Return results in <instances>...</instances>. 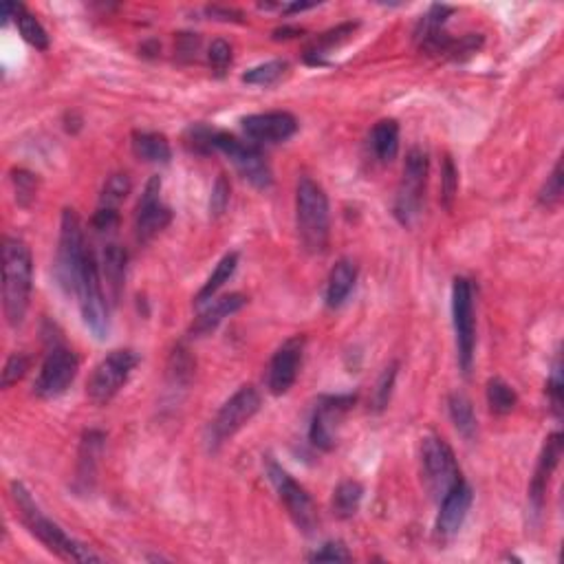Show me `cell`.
Here are the masks:
<instances>
[{
  "label": "cell",
  "instance_id": "obj_38",
  "mask_svg": "<svg viewBox=\"0 0 564 564\" xmlns=\"http://www.w3.org/2000/svg\"><path fill=\"white\" fill-rule=\"evenodd\" d=\"M29 366H32V362H29V358L24 353H14L9 355L7 364H5V370H3V388H12L14 384H18L20 379L27 375Z\"/></svg>",
  "mask_w": 564,
  "mask_h": 564
},
{
  "label": "cell",
  "instance_id": "obj_16",
  "mask_svg": "<svg viewBox=\"0 0 564 564\" xmlns=\"http://www.w3.org/2000/svg\"><path fill=\"white\" fill-rule=\"evenodd\" d=\"M302 353H304L302 335L287 339V342L273 353L267 370V388L272 390V395H284L292 390V386L296 384L298 379L300 364H302Z\"/></svg>",
  "mask_w": 564,
  "mask_h": 564
},
{
  "label": "cell",
  "instance_id": "obj_4",
  "mask_svg": "<svg viewBox=\"0 0 564 564\" xmlns=\"http://www.w3.org/2000/svg\"><path fill=\"white\" fill-rule=\"evenodd\" d=\"M86 253H89V247H86L84 241L82 221H80L78 212L67 207L62 212V221H60V241L53 269L55 281L69 296H75V292H78L80 272H82Z\"/></svg>",
  "mask_w": 564,
  "mask_h": 564
},
{
  "label": "cell",
  "instance_id": "obj_13",
  "mask_svg": "<svg viewBox=\"0 0 564 564\" xmlns=\"http://www.w3.org/2000/svg\"><path fill=\"white\" fill-rule=\"evenodd\" d=\"M267 474L272 479L273 487H276L278 496L287 507L289 516L293 518V522L298 525V530H302L304 533H311L318 525V514H316V505H313L311 496L307 494L302 485H298L287 472L282 470L281 465L269 461L267 464Z\"/></svg>",
  "mask_w": 564,
  "mask_h": 564
},
{
  "label": "cell",
  "instance_id": "obj_5",
  "mask_svg": "<svg viewBox=\"0 0 564 564\" xmlns=\"http://www.w3.org/2000/svg\"><path fill=\"white\" fill-rule=\"evenodd\" d=\"M80 302V311H82L84 324L91 329V333L98 339H106L110 331V320H109V302L104 296V282H101L100 273V263L95 258V253H86V261L80 272L78 281V292H75Z\"/></svg>",
  "mask_w": 564,
  "mask_h": 564
},
{
  "label": "cell",
  "instance_id": "obj_19",
  "mask_svg": "<svg viewBox=\"0 0 564 564\" xmlns=\"http://www.w3.org/2000/svg\"><path fill=\"white\" fill-rule=\"evenodd\" d=\"M560 456H562V435L560 432H553V435L545 441V448L540 452V459H538L536 472H533V479L530 485V514L533 518H540L542 514L549 481H551V474L556 472L558 464H560Z\"/></svg>",
  "mask_w": 564,
  "mask_h": 564
},
{
  "label": "cell",
  "instance_id": "obj_46",
  "mask_svg": "<svg viewBox=\"0 0 564 564\" xmlns=\"http://www.w3.org/2000/svg\"><path fill=\"white\" fill-rule=\"evenodd\" d=\"M207 14H210V16H218L216 20H234L232 16L241 18V14L234 12V9H225V7H210L207 9Z\"/></svg>",
  "mask_w": 564,
  "mask_h": 564
},
{
  "label": "cell",
  "instance_id": "obj_31",
  "mask_svg": "<svg viewBox=\"0 0 564 564\" xmlns=\"http://www.w3.org/2000/svg\"><path fill=\"white\" fill-rule=\"evenodd\" d=\"M16 24H18V32L20 35H23V40L27 44H32L33 49L38 51H47L49 49V33L47 29L40 24V20L33 16L32 12H29L27 7L23 5V9H20L18 18H16Z\"/></svg>",
  "mask_w": 564,
  "mask_h": 564
},
{
  "label": "cell",
  "instance_id": "obj_15",
  "mask_svg": "<svg viewBox=\"0 0 564 564\" xmlns=\"http://www.w3.org/2000/svg\"><path fill=\"white\" fill-rule=\"evenodd\" d=\"M353 404H355L353 395H338V397L320 399L316 413L311 416V425H309V441H311L318 450L333 448L335 430H338L344 413H347Z\"/></svg>",
  "mask_w": 564,
  "mask_h": 564
},
{
  "label": "cell",
  "instance_id": "obj_35",
  "mask_svg": "<svg viewBox=\"0 0 564 564\" xmlns=\"http://www.w3.org/2000/svg\"><path fill=\"white\" fill-rule=\"evenodd\" d=\"M456 190H459V172H456L452 157H445L444 167H441V201H444V206L448 210H452Z\"/></svg>",
  "mask_w": 564,
  "mask_h": 564
},
{
  "label": "cell",
  "instance_id": "obj_44",
  "mask_svg": "<svg viewBox=\"0 0 564 564\" xmlns=\"http://www.w3.org/2000/svg\"><path fill=\"white\" fill-rule=\"evenodd\" d=\"M119 223V210H110V207H98L93 216V227L98 232H110L115 230Z\"/></svg>",
  "mask_w": 564,
  "mask_h": 564
},
{
  "label": "cell",
  "instance_id": "obj_11",
  "mask_svg": "<svg viewBox=\"0 0 564 564\" xmlns=\"http://www.w3.org/2000/svg\"><path fill=\"white\" fill-rule=\"evenodd\" d=\"M215 150L223 152V155L232 161V166L236 167L238 175H241L247 183H252L253 187H258V190H267L273 183L272 167H269L267 159L263 157V152L258 150L256 146L243 144L236 137L216 130Z\"/></svg>",
  "mask_w": 564,
  "mask_h": 564
},
{
  "label": "cell",
  "instance_id": "obj_25",
  "mask_svg": "<svg viewBox=\"0 0 564 564\" xmlns=\"http://www.w3.org/2000/svg\"><path fill=\"white\" fill-rule=\"evenodd\" d=\"M358 27H359L358 23H344V24H339V27L331 29V32L322 33L316 40V43H313L311 47L307 49V53H304V60H307L309 64H324V58H327V55L331 53L335 47H339L342 43H347V40L355 33V29Z\"/></svg>",
  "mask_w": 564,
  "mask_h": 564
},
{
  "label": "cell",
  "instance_id": "obj_12",
  "mask_svg": "<svg viewBox=\"0 0 564 564\" xmlns=\"http://www.w3.org/2000/svg\"><path fill=\"white\" fill-rule=\"evenodd\" d=\"M80 359L73 350L62 347V344H53L44 358L43 366H40L38 379L33 384V393L40 399H55L60 395L67 393V388L78 378Z\"/></svg>",
  "mask_w": 564,
  "mask_h": 564
},
{
  "label": "cell",
  "instance_id": "obj_33",
  "mask_svg": "<svg viewBox=\"0 0 564 564\" xmlns=\"http://www.w3.org/2000/svg\"><path fill=\"white\" fill-rule=\"evenodd\" d=\"M130 187H133V183H130L129 175H121V172H117V175H110L109 181L104 183V190H101L100 207L119 210L121 203H124L126 196L130 195Z\"/></svg>",
  "mask_w": 564,
  "mask_h": 564
},
{
  "label": "cell",
  "instance_id": "obj_21",
  "mask_svg": "<svg viewBox=\"0 0 564 564\" xmlns=\"http://www.w3.org/2000/svg\"><path fill=\"white\" fill-rule=\"evenodd\" d=\"M101 282L106 284V292L110 293V302H119L126 281V252L115 243H109L101 252L100 261Z\"/></svg>",
  "mask_w": 564,
  "mask_h": 564
},
{
  "label": "cell",
  "instance_id": "obj_41",
  "mask_svg": "<svg viewBox=\"0 0 564 564\" xmlns=\"http://www.w3.org/2000/svg\"><path fill=\"white\" fill-rule=\"evenodd\" d=\"M547 393H549V401H551L553 415L560 416L562 415V364H560V358H556V364H553L551 378H549V384H547Z\"/></svg>",
  "mask_w": 564,
  "mask_h": 564
},
{
  "label": "cell",
  "instance_id": "obj_30",
  "mask_svg": "<svg viewBox=\"0 0 564 564\" xmlns=\"http://www.w3.org/2000/svg\"><path fill=\"white\" fill-rule=\"evenodd\" d=\"M485 395H487V406H490V410L494 415L505 416V415H510L511 410H514L518 406L516 390L511 388V386L507 382H502L501 378H494V379H490V382H487Z\"/></svg>",
  "mask_w": 564,
  "mask_h": 564
},
{
  "label": "cell",
  "instance_id": "obj_9",
  "mask_svg": "<svg viewBox=\"0 0 564 564\" xmlns=\"http://www.w3.org/2000/svg\"><path fill=\"white\" fill-rule=\"evenodd\" d=\"M425 181H428V155L421 148H413L406 157L404 175L395 196V216L401 225H413V221L419 216L421 203H424Z\"/></svg>",
  "mask_w": 564,
  "mask_h": 564
},
{
  "label": "cell",
  "instance_id": "obj_40",
  "mask_svg": "<svg viewBox=\"0 0 564 564\" xmlns=\"http://www.w3.org/2000/svg\"><path fill=\"white\" fill-rule=\"evenodd\" d=\"M230 206V181L225 179V175H218V179L212 187V199H210V215L218 218L223 216V212Z\"/></svg>",
  "mask_w": 564,
  "mask_h": 564
},
{
  "label": "cell",
  "instance_id": "obj_45",
  "mask_svg": "<svg viewBox=\"0 0 564 564\" xmlns=\"http://www.w3.org/2000/svg\"><path fill=\"white\" fill-rule=\"evenodd\" d=\"M20 9H23V5L20 3H3V9H0V18H3V24H7L12 18H18Z\"/></svg>",
  "mask_w": 564,
  "mask_h": 564
},
{
  "label": "cell",
  "instance_id": "obj_23",
  "mask_svg": "<svg viewBox=\"0 0 564 564\" xmlns=\"http://www.w3.org/2000/svg\"><path fill=\"white\" fill-rule=\"evenodd\" d=\"M130 146H133V155L137 159L146 161V164H167L172 157L170 141L161 133H141V130H137V133H133Z\"/></svg>",
  "mask_w": 564,
  "mask_h": 564
},
{
  "label": "cell",
  "instance_id": "obj_48",
  "mask_svg": "<svg viewBox=\"0 0 564 564\" xmlns=\"http://www.w3.org/2000/svg\"><path fill=\"white\" fill-rule=\"evenodd\" d=\"M316 7L313 3H293L289 5V7H284V14H293V12H302V9H311Z\"/></svg>",
  "mask_w": 564,
  "mask_h": 564
},
{
  "label": "cell",
  "instance_id": "obj_43",
  "mask_svg": "<svg viewBox=\"0 0 564 564\" xmlns=\"http://www.w3.org/2000/svg\"><path fill=\"white\" fill-rule=\"evenodd\" d=\"M311 562H349L350 560V553L347 551V547L342 542H327L318 549L316 553L309 556Z\"/></svg>",
  "mask_w": 564,
  "mask_h": 564
},
{
  "label": "cell",
  "instance_id": "obj_24",
  "mask_svg": "<svg viewBox=\"0 0 564 564\" xmlns=\"http://www.w3.org/2000/svg\"><path fill=\"white\" fill-rule=\"evenodd\" d=\"M370 146L382 164H390L399 152V124L395 119H382L370 133Z\"/></svg>",
  "mask_w": 564,
  "mask_h": 564
},
{
  "label": "cell",
  "instance_id": "obj_17",
  "mask_svg": "<svg viewBox=\"0 0 564 564\" xmlns=\"http://www.w3.org/2000/svg\"><path fill=\"white\" fill-rule=\"evenodd\" d=\"M243 130L253 144H282L298 130V119L284 110L243 117Z\"/></svg>",
  "mask_w": 564,
  "mask_h": 564
},
{
  "label": "cell",
  "instance_id": "obj_34",
  "mask_svg": "<svg viewBox=\"0 0 564 564\" xmlns=\"http://www.w3.org/2000/svg\"><path fill=\"white\" fill-rule=\"evenodd\" d=\"M562 192H564L562 161H558V164L553 166L551 175L547 177L545 186H542L540 195H538V201H540V206H545V207H556L562 199Z\"/></svg>",
  "mask_w": 564,
  "mask_h": 564
},
{
  "label": "cell",
  "instance_id": "obj_22",
  "mask_svg": "<svg viewBox=\"0 0 564 564\" xmlns=\"http://www.w3.org/2000/svg\"><path fill=\"white\" fill-rule=\"evenodd\" d=\"M355 281H358V265L350 258H342L335 263V267L329 273L327 282V304L331 309L342 307L344 300L353 292Z\"/></svg>",
  "mask_w": 564,
  "mask_h": 564
},
{
  "label": "cell",
  "instance_id": "obj_26",
  "mask_svg": "<svg viewBox=\"0 0 564 564\" xmlns=\"http://www.w3.org/2000/svg\"><path fill=\"white\" fill-rule=\"evenodd\" d=\"M448 410L456 432H459L465 441H474L476 432H479V425H476L479 421H476L472 401L467 399L464 393H452L448 399Z\"/></svg>",
  "mask_w": 564,
  "mask_h": 564
},
{
  "label": "cell",
  "instance_id": "obj_6",
  "mask_svg": "<svg viewBox=\"0 0 564 564\" xmlns=\"http://www.w3.org/2000/svg\"><path fill=\"white\" fill-rule=\"evenodd\" d=\"M139 362L135 350L117 349L110 350L101 362L95 366L86 382V397L93 401L95 406H106L117 397L129 378L133 375L135 366Z\"/></svg>",
  "mask_w": 564,
  "mask_h": 564
},
{
  "label": "cell",
  "instance_id": "obj_14",
  "mask_svg": "<svg viewBox=\"0 0 564 564\" xmlns=\"http://www.w3.org/2000/svg\"><path fill=\"white\" fill-rule=\"evenodd\" d=\"M172 221L170 207L161 203V179L152 177L146 183L144 195H141L139 206H137L135 215V234L139 243H148L157 236L161 230H166Z\"/></svg>",
  "mask_w": 564,
  "mask_h": 564
},
{
  "label": "cell",
  "instance_id": "obj_3",
  "mask_svg": "<svg viewBox=\"0 0 564 564\" xmlns=\"http://www.w3.org/2000/svg\"><path fill=\"white\" fill-rule=\"evenodd\" d=\"M296 223L298 236L309 253H324L331 236V215L324 187L311 179L300 177L296 187Z\"/></svg>",
  "mask_w": 564,
  "mask_h": 564
},
{
  "label": "cell",
  "instance_id": "obj_29",
  "mask_svg": "<svg viewBox=\"0 0 564 564\" xmlns=\"http://www.w3.org/2000/svg\"><path fill=\"white\" fill-rule=\"evenodd\" d=\"M236 267H238V253L236 252L225 253V256H223L221 261H218L215 273H212V276L207 278V282L203 284L201 292L196 293L195 302L203 304V302H207V300H215L216 292L223 287V284L230 281V278L234 276V272H236Z\"/></svg>",
  "mask_w": 564,
  "mask_h": 564
},
{
  "label": "cell",
  "instance_id": "obj_47",
  "mask_svg": "<svg viewBox=\"0 0 564 564\" xmlns=\"http://www.w3.org/2000/svg\"><path fill=\"white\" fill-rule=\"evenodd\" d=\"M293 35H300V29H289V27H284V29H278L276 33H273V38L276 40H287V38H293Z\"/></svg>",
  "mask_w": 564,
  "mask_h": 564
},
{
  "label": "cell",
  "instance_id": "obj_36",
  "mask_svg": "<svg viewBox=\"0 0 564 564\" xmlns=\"http://www.w3.org/2000/svg\"><path fill=\"white\" fill-rule=\"evenodd\" d=\"M12 181L16 186V199L20 206H32V201L35 199V192H38V177L32 175L27 170H14L12 172Z\"/></svg>",
  "mask_w": 564,
  "mask_h": 564
},
{
  "label": "cell",
  "instance_id": "obj_10",
  "mask_svg": "<svg viewBox=\"0 0 564 564\" xmlns=\"http://www.w3.org/2000/svg\"><path fill=\"white\" fill-rule=\"evenodd\" d=\"M261 410V395L253 386H243L218 410L210 425V448L218 450L238 430H243Z\"/></svg>",
  "mask_w": 564,
  "mask_h": 564
},
{
  "label": "cell",
  "instance_id": "obj_37",
  "mask_svg": "<svg viewBox=\"0 0 564 564\" xmlns=\"http://www.w3.org/2000/svg\"><path fill=\"white\" fill-rule=\"evenodd\" d=\"M215 135L216 130L210 129V126L196 124L187 130L186 135V144L190 146L192 150L199 152V155H207V152L215 150Z\"/></svg>",
  "mask_w": 564,
  "mask_h": 564
},
{
  "label": "cell",
  "instance_id": "obj_2",
  "mask_svg": "<svg viewBox=\"0 0 564 564\" xmlns=\"http://www.w3.org/2000/svg\"><path fill=\"white\" fill-rule=\"evenodd\" d=\"M33 289V258L23 238L3 241V309L12 327H20L27 316Z\"/></svg>",
  "mask_w": 564,
  "mask_h": 564
},
{
  "label": "cell",
  "instance_id": "obj_8",
  "mask_svg": "<svg viewBox=\"0 0 564 564\" xmlns=\"http://www.w3.org/2000/svg\"><path fill=\"white\" fill-rule=\"evenodd\" d=\"M452 318H454L456 350L464 375H470L474 366L476 349V318H474V287L467 278H456L452 284Z\"/></svg>",
  "mask_w": 564,
  "mask_h": 564
},
{
  "label": "cell",
  "instance_id": "obj_1",
  "mask_svg": "<svg viewBox=\"0 0 564 564\" xmlns=\"http://www.w3.org/2000/svg\"><path fill=\"white\" fill-rule=\"evenodd\" d=\"M12 498H14V502H16V510H18L20 521H23V525L27 527L29 533L38 538V540L43 542L49 551H53L55 556L64 558V560H71V562H100L101 560V556H98L93 549L82 545V542L73 540V538H69L62 527L55 525L51 518L44 516L43 510L35 505L33 496L29 494V490L23 485V483H12Z\"/></svg>",
  "mask_w": 564,
  "mask_h": 564
},
{
  "label": "cell",
  "instance_id": "obj_20",
  "mask_svg": "<svg viewBox=\"0 0 564 564\" xmlns=\"http://www.w3.org/2000/svg\"><path fill=\"white\" fill-rule=\"evenodd\" d=\"M245 304H247V298L243 296V293H230V296L216 298L215 302L207 304L199 316L195 318V322H192V327H190V335L192 338L210 335L218 324L223 322V320L241 311Z\"/></svg>",
  "mask_w": 564,
  "mask_h": 564
},
{
  "label": "cell",
  "instance_id": "obj_32",
  "mask_svg": "<svg viewBox=\"0 0 564 564\" xmlns=\"http://www.w3.org/2000/svg\"><path fill=\"white\" fill-rule=\"evenodd\" d=\"M287 71L289 64L284 60H272V62L258 64V67L243 73V82L252 86H273L276 82H281Z\"/></svg>",
  "mask_w": 564,
  "mask_h": 564
},
{
  "label": "cell",
  "instance_id": "obj_39",
  "mask_svg": "<svg viewBox=\"0 0 564 564\" xmlns=\"http://www.w3.org/2000/svg\"><path fill=\"white\" fill-rule=\"evenodd\" d=\"M395 378H397V364H390V368L384 370V375L379 378L378 388H375V410H384L390 401V393H393Z\"/></svg>",
  "mask_w": 564,
  "mask_h": 564
},
{
  "label": "cell",
  "instance_id": "obj_27",
  "mask_svg": "<svg viewBox=\"0 0 564 564\" xmlns=\"http://www.w3.org/2000/svg\"><path fill=\"white\" fill-rule=\"evenodd\" d=\"M101 441H104V435L98 430H89L84 435L82 445H80V467H78L80 485L91 487V483L95 479V465H98Z\"/></svg>",
  "mask_w": 564,
  "mask_h": 564
},
{
  "label": "cell",
  "instance_id": "obj_7",
  "mask_svg": "<svg viewBox=\"0 0 564 564\" xmlns=\"http://www.w3.org/2000/svg\"><path fill=\"white\" fill-rule=\"evenodd\" d=\"M421 472L428 492L436 501H441L461 479L459 464L448 441L436 435H428L421 444Z\"/></svg>",
  "mask_w": 564,
  "mask_h": 564
},
{
  "label": "cell",
  "instance_id": "obj_18",
  "mask_svg": "<svg viewBox=\"0 0 564 564\" xmlns=\"http://www.w3.org/2000/svg\"><path fill=\"white\" fill-rule=\"evenodd\" d=\"M472 501H474V494H472V487L465 481L456 483L448 494L441 498V510L435 527L439 540H452L459 533L472 507Z\"/></svg>",
  "mask_w": 564,
  "mask_h": 564
},
{
  "label": "cell",
  "instance_id": "obj_28",
  "mask_svg": "<svg viewBox=\"0 0 564 564\" xmlns=\"http://www.w3.org/2000/svg\"><path fill=\"white\" fill-rule=\"evenodd\" d=\"M364 487L358 481H344L339 483L338 490L333 492V514L342 521L353 518L358 514L359 505H362Z\"/></svg>",
  "mask_w": 564,
  "mask_h": 564
},
{
  "label": "cell",
  "instance_id": "obj_42",
  "mask_svg": "<svg viewBox=\"0 0 564 564\" xmlns=\"http://www.w3.org/2000/svg\"><path fill=\"white\" fill-rule=\"evenodd\" d=\"M207 60H210L216 73H225V69L232 64V47L225 40H215L210 44V51H207Z\"/></svg>",
  "mask_w": 564,
  "mask_h": 564
}]
</instances>
